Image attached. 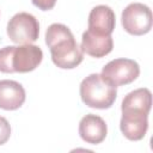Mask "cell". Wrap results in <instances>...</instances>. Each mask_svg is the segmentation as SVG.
<instances>
[{
  "label": "cell",
  "mask_w": 153,
  "mask_h": 153,
  "mask_svg": "<svg viewBox=\"0 0 153 153\" xmlns=\"http://www.w3.org/2000/svg\"><path fill=\"white\" fill-rule=\"evenodd\" d=\"M45 44L48 45L54 65L62 69L78 67L84 60V53L78 45L68 26L54 23L45 31Z\"/></svg>",
  "instance_id": "cell-1"
},
{
  "label": "cell",
  "mask_w": 153,
  "mask_h": 153,
  "mask_svg": "<svg viewBox=\"0 0 153 153\" xmlns=\"http://www.w3.org/2000/svg\"><path fill=\"white\" fill-rule=\"evenodd\" d=\"M80 97L85 105L105 110L112 106L117 97V87L105 81L100 74L92 73L80 84Z\"/></svg>",
  "instance_id": "cell-2"
},
{
  "label": "cell",
  "mask_w": 153,
  "mask_h": 153,
  "mask_svg": "<svg viewBox=\"0 0 153 153\" xmlns=\"http://www.w3.org/2000/svg\"><path fill=\"white\" fill-rule=\"evenodd\" d=\"M122 26L126 32L133 36H142L151 31L153 16L151 8L141 2L129 4L121 16Z\"/></svg>",
  "instance_id": "cell-3"
},
{
  "label": "cell",
  "mask_w": 153,
  "mask_h": 153,
  "mask_svg": "<svg viewBox=\"0 0 153 153\" xmlns=\"http://www.w3.org/2000/svg\"><path fill=\"white\" fill-rule=\"evenodd\" d=\"M7 35L13 43L31 44L38 39L39 23L35 16L27 12H19L10 19Z\"/></svg>",
  "instance_id": "cell-4"
},
{
  "label": "cell",
  "mask_w": 153,
  "mask_h": 153,
  "mask_svg": "<svg viewBox=\"0 0 153 153\" xmlns=\"http://www.w3.org/2000/svg\"><path fill=\"white\" fill-rule=\"evenodd\" d=\"M140 74V66L131 59H115L108 62L102 69V78L112 86L131 84Z\"/></svg>",
  "instance_id": "cell-5"
},
{
  "label": "cell",
  "mask_w": 153,
  "mask_h": 153,
  "mask_svg": "<svg viewBox=\"0 0 153 153\" xmlns=\"http://www.w3.org/2000/svg\"><path fill=\"white\" fill-rule=\"evenodd\" d=\"M43 60V51L35 44L12 45L11 66L13 73H29L38 67Z\"/></svg>",
  "instance_id": "cell-6"
},
{
  "label": "cell",
  "mask_w": 153,
  "mask_h": 153,
  "mask_svg": "<svg viewBox=\"0 0 153 153\" xmlns=\"http://www.w3.org/2000/svg\"><path fill=\"white\" fill-rule=\"evenodd\" d=\"M87 24L88 31L102 36H111L116 25L115 12L106 5H98L91 10Z\"/></svg>",
  "instance_id": "cell-7"
},
{
  "label": "cell",
  "mask_w": 153,
  "mask_h": 153,
  "mask_svg": "<svg viewBox=\"0 0 153 153\" xmlns=\"http://www.w3.org/2000/svg\"><path fill=\"white\" fill-rule=\"evenodd\" d=\"M122 134L130 141H140L148 129V115L135 111H122L120 122Z\"/></svg>",
  "instance_id": "cell-8"
},
{
  "label": "cell",
  "mask_w": 153,
  "mask_h": 153,
  "mask_svg": "<svg viewBox=\"0 0 153 153\" xmlns=\"http://www.w3.org/2000/svg\"><path fill=\"white\" fill-rule=\"evenodd\" d=\"M108 134V127L105 121L93 114H88L80 120L79 135L80 137L91 145H98L103 142Z\"/></svg>",
  "instance_id": "cell-9"
},
{
  "label": "cell",
  "mask_w": 153,
  "mask_h": 153,
  "mask_svg": "<svg viewBox=\"0 0 153 153\" xmlns=\"http://www.w3.org/2000/svg\"><path fill=\"white\" fill-rule=\"evenodd\" d=\"M114 48V39L111 36H102L93 33L86 30L81 37V45L80 49L82 53L99 59L104 57L112 51Z\"/></svg>",
  "instance_id": "cell-10"
},
{
  "label": "cell",
  "mask_w": 153,
  "mask_h": 153,
  "mask_svg": "<svg viewBox=\"0 0 153 153\" xmlns=\"http://www.w3.org/2000/svg\"><path fill=\"white\" fill-rule=\"evenodd\" d=\"M26 94L22 84L14 80H0V109L13 111L25 102Z\"/></svg>",
  "instance_id": "cell-11"
},
{
  "label": "cell",
  "mask_w": 153,
  "mask_h": 153,
  "mask_svg": "<svg viewBox=\"0 0 153 153\" xmlns=\"http://www.w3.org/2000/svg\"><path fill=\"white\" fill-rule=\"evenodd\" d=\"M152 108V93L148 88L141 87L129 92L124 96L121 110L122 111H135L142 114H149Z\"/></svg>",
  "instance_id": "cell-12"
},
{
  "label": "cell",
  "mask_w": 153,
  "mask_h": 153,
  "mask_svg": "<svg viewBox=\"0 0 153 153\" xmlns=\"http://www.w3.org/2000/svg\"><path fill=\"white\" fill-rule=\"evenodd\" d=\"M11 136V126L8 121L0 116V146L6 143Z\"/></svg>",
  "instance_id": "cell-13"
},
{
  "label": "cell",
  "mask_w": 153,
  "mask_h": 153,
  "mask_svg": "<svg viewBox=\"0 0 153 153\" xmlns=\"http://www.w3.org/2000/svg\"><path fill=\"white\" fill-rule=\"evenodd\" d=\"M32 4L42 11H49L55 6L56 0H32Z\"/></svg>",
  "instance_id": "cell-14"
}]
</instances>
